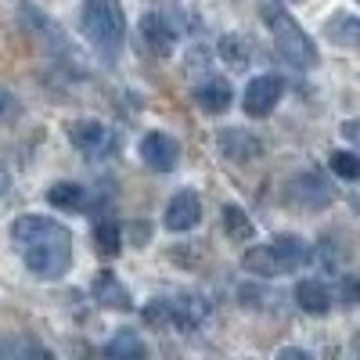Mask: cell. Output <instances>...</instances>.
<instances>
[{"mask_svg":"<svg viewBox=\"0 0 360 360\" xmlns=\"http://www.w3.org/2000/svg\"><path fill=\"white\" fill-rule=\"evenodd\" d=\"M15 245L22 249L25 266L33 270L37 278L51 281V278H62L69 263H72V234L54 224L47 217H22L15 227Z\"/></svg>","mask_w":360,"mask_h":360,"instance_id":"cell-1","label":"cell"},{"mask_svg":"<svg viewBox=\"0 0 360 360\" xmlns=\"http://www.w3.org/2000/svg\"><path fill=\"white\" fill-rule=\"evenodd\" d=\"M263 22L270 25V33H274V44H278V51L288 58L292 65H299V69H310V65H317V47L310 44V37L303 33V29L295 25V18H288L278 4H266L263 0Z\"/></svg>","mask_w":360,"mask_h":360,"instance_id":"cell-2","label":"cell"},{"mask_svg":"<svg viewBox=\"0 0 360 360\" xmlns=\"http://www.w3.org/2000/svg\"><path fill=\"white\" fill-rule=\"evenodd\" d=\"M83 33L98 47L101 58H115L119 44H123V15L112 0H86L83 4Z\"/></svg>","mask_w":360,"mask_h":360,"instance_id":"cell-3","label":"cell"},{"mask_svg":"<svg viewBox=\"0 0 360 360\" xmlns=\"http://www.w3.org/2000/svg\"><path fill=\"white\" fill-rule=\"evenodd\" d=\"M281 90H285V83L278 79V76H256L249 86H245V112L252 115V119H263L266 112H274V105L281 101Z\"/></svg>","mask_w":360,"mask_h":360,"instance_id":"cell-4","label":"cell"},{"mask_svg":"<svg viewBox=\"0 0 360 360\" xmlns=\"http://www.w3.org/2000/svg\"><path fill=\"white\" fill-rule=\"evenodd\" d=\"M141 159L152 169H159V173H169L176 166V159H180V144L169 134H148L141 141Z\"/></svg>","mask_w":360,"mask_h":360,"instance_id":"cell-5","label":"cell"},{"mask_svg":"<svg viewBox=\"0 0 360 360\" xmlns=\"http://www.w3.org/2000/svg\"><path fill=\"white\" fill-rule=\"evenodd\" d=\"M198 217H202V205H198L195 191H180L166 205V227L169 231H191L198 224Z\"/></svg>","mask_w":360,"mask_h":360,"instance_id":"cell-6","label":"cell"},{"mask_svg":"<svg viewBox=\"0 0 360 360\" xmlns=\"http://www.w3.org/2000/svg\"><path fill=\"white\" fill-rule=\"evenodd\" d=\"M141 37H144V44L152 47L155 54H169L173 51V25L159 11H148L141 18Z\"/></svg>","mask_w":360,"mask_h":360,"instance_id":"cell-7","label":"cell"},{"mask_svg":"<svg viewBox=\"0 0 360 360\" xmlns=\"http://www.w3.org/2000/svg\"><path fill=\"white\" fill-rule=\"evenodd\" d=\"M69 137H72V144L79 148V152H86V155H101L105 148H108V130L101 123H94V119H79V123H72Z\"/></svg>","mask_w":360,"mask_h":360,"instance_id":"cell-8","label":"cell"},{"mask_svg":"<svg viewBox=\"0 0 360 360\" xmlns=\"http://www.w3.org/2000/svg\"><path fill=\"white\" fill-rule=\"evenodd\" d=\"M195 101H198V108H202V112L220 115V112H227V108H231L234 94H231V86H227L224 79H205V83L195 90Z\"/></svg>","mask_w":360,"mask_h":360,"instance_id":"cell-9","label":"cell"},{"mask_svg":"<svg viewBox=\"0 0 360 360\" xmlns=\"http://www.w3.org/2000/svg\"><path fill=\"white\" fill-rule=\"evenodd\" d=\"M220 152L231 162H249V159L259 155V141L249 137L245 130H224L220 134Z\"/></svg>","mask_w":360,"mask_h":360,"instance_id":"cell-10","label":"cell"},{"mask_svg":"<svg viewBox=\"0 0 360 360\" xmlns=\"http://www.w3.org/2000/svg\"><path fill=\"white\" fill-rule=\"evenodd\" d=\"M94 299L101 307H112V310H130V292L115 281V274H108V270H101V274L94 278Z\"/></svg>","mask_w":360,"mask_h":360,"instance_id":"cell-11","label":"cell"},{"mask_svg":"<svg viewBox=\"0 0 360 360\" xmlns=\"http://www.w3.org/2000/svg\"><path fill=\"white\" fill-rule=\"evenodd\" d=\"M242 266L249 270V274H259V278H278V274H285L274 245H256V249H249L245 259H242Z\"/></svg>","mask_w":360,"mask_h":360,"instance_id":"cell-12","label":"cell"},{"mask_svg":"<svg viewBox=\"0 0 360 360\" xmlns=\"http://www.w3.org/2000/svg\"><path fill=\"white\" fill-rule=\"evenodd\" d=\"M295 303L307 314H328L332 310V295H328V288L321 281H299L295 285Z\"/></svg>","mask_w":360,"mask_h":360,"instance_id":"cell-13","label":"cell"},{"mask_svg":"<svg viewBox=\"0 0 360 360\" xmlns=\"http://www.w3.org/2000/svg\"><path fill=\"white\" fill-rule=\"evenodd\" d=\"M274 252H278V259H281V270H285V274H288V270H295V266H303L307 256H310V249H307L303 238H292V234L274 238Z\"/></svg>","mask_w":360,"mask_h":360,"instance_id":"cell-14","label":"cell"},{"mask_svg":"<svg viewBox=\"0 0 360 360\" xmlns=\"http://www.w3.org/2000/svg\"><path fill=\"white\" fill-rule=\"evenodd\" d=\"M202 317H205V307L198 295H180L169 303V321L176 328H195V324H202Z\"/></svg>","mask_w":360,"mask_h":360,"instance_id":"cell-15","label":"cell"},{"mask_svg":"<svg viewBox=\"0 0 360 360\" xmlns=\"http://www.w3.org/2000/svg\"><path fill=\"white\" fill-rule=\"evenodd\" d=\"M292 188H295V198H299V202H307V205H324L328 198H332V195H328V188L321 184V176H314V173L299 176Z\"/></svg>","mask_w":360,"mask_h":360,"instance_id":"cell-16","label":"cell"},{"mask_svg":"<svg viewBox=\"0 0 360 360\" xmlns=\"http://www.w3.org/2000/svg\"><path fill=\"white\" fill-rule=\"evenodd\" d=\"M94 245H98L101 256H115L119 245H123V234H119V227H115L112 220H101V224L94 227Z\"/></svg>","mask_w":360,"mask_h":360,"instance_id":"cell-17","label":"cell"},{"mask_svg":"<svg viewBox=\"0 0 360 360\" xmlns=\"http://www.w3.org/2000/svg\"><path fill=\"white\" fill-rule=\"evenodd\" d=\"M47 202L51 205H58V209H79L83 205V188L79 184H54L51 191H47Z\"/></svg>","mask_w":360,"mask_h":360,"instance_id":"cell-18","label":"cell"},{"mask_svg":"<svg viewBox=\"0 0 360 360\" xmlns=\"http://www.w3.org/2000/svg\"><path fill=\"white\" fill-rule=\"evenodd\" d=\"M224 227H227L231 238H242V242H249V238H252V220L238 205H227L224 209Z\"/></svg>","mask_w":360,"mask_h":360,"instance_id":"cell-19","label":"cell"},{"mask_svg":"<svg viewBox=\"0 0 360 360\" xmlns=\"http://www.w3.org/2000/svg\"><path fill=\"white\" fill-rule=\"evenodd\" d=\"M105 353H108V356H134V360H137V356H144V342H141L134 332H123V335H115V339L105 346Z\"/></svg>","mask_w":360,"mask_h":360,"instance_id":"cell-20","label":"cell"},{"mask_svg":"<svg viewBox=\"0 0 360 360\" xmlns=\"http://www.w3.org/2000/svg\"><path fill=\"white\" fill-rule=\"evenodd\" d=\"M332 37H335L339 44H353V47H360V18H353V15L335 18V22H332Z\"/></svg>","mask_w":360,"mask_h":360,"instance_id":"cell-21","label":"cell"},{"mask_svg":"<svg viewBox=\"0 0 360 360\" xmlns=\"http://www.w3.org/2000/svg\"><path fill=\"white\" fill-rule=\"evenodd\" d=\"M328 162H332V169H335L342 180H356V176H360V159H356L353 152H332V159H328Z\"/></svg>","mask_w":360,"mask_h":360,"instance_id":"cell-22","label":"cell"},{"mask_svg":"<svg viewBox=\"0 0 360 360\" xmlns=\"http://www.w3.org/2000/svg\"><path fill=\"white\" fill-rule=\"evenodd\" d=\"M220 54L227 58L231 65H245V62H249V47H245L242 37H224V40H220Z\"/></svg>","mask_w":360,"mask_h":360,"instance_id":"cell-23","label":"cell"},{"mask_svg":"<svg viewBox=\"0 0 360 360\" xmlns=\"http://www.w3.org/2000/svg\"><path fill=\"white\" fill-rule=\"evenodd\" d=\"M339 295H342V303H360V274H342Z\"/></svg>","mask_w":360,"mask_h":360,"instance_id":"cell-24","label":"cell"},{"mask_svg":"<svg viewBox=\"0 0 360 360\" xmlns=\"http://www.w3.org/2000/svg\"><path fill=\"white\" fill-rule=\"evenodd\" d=\"M18 112V105H15V98L8 94V90H0V119H11Z\"/></svg>","mask_w":360,"mask_h":360,"instance_id":"cell-25","label":"cell"},{"mask_svg":"<svg viewBox=\"0 0 360 360\" xmlns=\"http://www.w3.org/2000/svg\"><path fill=\"white\" fill-rule=\"evenodd\" d=\"M342 137L360 148V119H349V123H342Z\"/></svg>","mask_w":360,"mask_h":360,"instance_id":"cell-26","label":"cell"},{"mask_svg":"<svg viewBox=\"0 0 360 360\" xmlns=\"http://www.w3.org/2000/svg\"><path fill=\"white\" fill-rule=\"evenodd\" d=\"M4 191H8V176H4V173H0V195H4Z\"/></svg>","mask_w":360,"mask_h":360,"instance_id":"cell-27","label":"cell"}]
</instances>
